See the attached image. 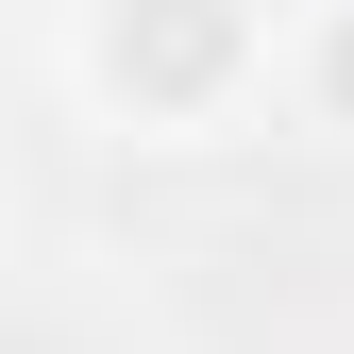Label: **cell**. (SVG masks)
<instances>
[{"instance_id":"obj_1","label":"cell","mask_w":354,"mask_h":354,"mask_svg":"<svg viewBox=\"0 0 354 354\" xmlns=\"http://www.w3.org/2000/svg\"><path fill=\"white\" fill-rule=\"evenodd\" d=\"M68 102L102 136L203 152L270 102V0H84L68 17Z\"/></svg>"},{"instance_id":"obj_2","label":"cell","mask_w":354,"mask_h":354,"mask_svg":"<svg viewBox=\"0 0 354 354\" xmlns=\"http://www.w3.org/2000/svg\"><path fill=\"white\" fill-rule=\"evenodd\" d=\"M270 102L321 152H354V0H287V17H270Z\"/></svg>"}]
</instances>
